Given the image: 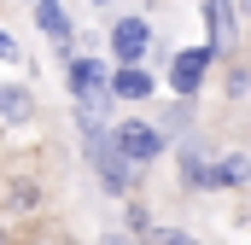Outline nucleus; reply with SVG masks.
<instances>
[{
  "label": "nucleus",
  "mask_w": 251,
  "mask_h": 245,
  "mask_svg": "<svg viewBox=\"0 0 251 245\" xmlns=\"http://www.w3.org/2000/svg\"><path fill=\"white\" fill-rule=\"evenodd\" d=\"M117 152L134 158V164H146V158L158 152V134H152L146 122H123V128H117Z\"/></svg>",
  "instance_id": "1"
},
{
  "label": "nucleus",
  "mask_w": 251,
  "mask_h": 245,
  "mask_svg": "<svg viewBox=\"0 0 251 245\" xmlns=\"http://www.w3.org/2000/svg\"><path fill=\"white\" fill-rule=\"evenodd\" d=\"M204 64H210V47H187V53L176 59V94H193V88H199Z\"/></svg>",
  "instance_id": "2"
},
{
  "label": "nucleus",
  "mask_w": 251,
  "mask_h": 245,
  "mask_svg": "<svg viewBox=\"0 0 251 245\" xmlns=\"http://www.w3.org/2000/svg\"><path fill=\"white\" fill-rule=\"evenodd\" d=\"M111 41H117V59H140V53H146V24H140V18H123Z\"/></svg>",
  "instance_id": "3"
},
{
  "label": "nucleus",
  "mask_w": 251,
  "mask_h": 245,
  "mask_svg": "<svg viewBox=\"0 0 251 245\" xmlns=\"http://www.w3.org/2000/svg\"><path fill=\"white\" fill-rule=\"evenodd\" d=\"M111 94H123V99H146V94H152V82H146L140 70H117V82H111Z\"/></svg>",
  "instance_id": "4"
},
{
  "label": "nucleus",
  "mask_w": 251,
  "mask_h": 245,
  "mask_svg": "<svg viewBox=\"0 0 251 245\" xmlns=\"http://www.w3.org/2000/svg\"><path fill=\"white\" fill-rule=\"evenodd\" d=\"M41 29H47L53 41H64V35H70V24H64V6H59V0H41Z\"/></svg>",
  "instance_id": "5"
},
{
  "label": "nucleus",
  "mask_w": 251,
  "mask_h": 245,
  "mask_svg": "<svg viewBox=\"0 0 251 245\" xmlns=\"http://www.w3.org/2000/svg\"><path fill=\"white\" fill-rule=\"evenodd\" d=\"M0 111L6 117H29V94L24 88H0Z\"/></svg>",
  "instance_id": "6"
},
{
  "label": "nucleus",
  "mask_w": 251,
  "mask_h": 245,
  "mask_svg": "<svg viewBox=\"0 0 251 245\" xmlns=\"http://www.w3.org/2000/svg\"><path fill=\"white\" fill-rule=\"evenodd\" d=\"M210 24H216V47H228L234 24H228V0H210Z\"/></svg>",
  "instance_id": "7"
},
{
  "label": "nucleus",
  "mask_w": 251,
  "mask_h": 245,
  "mask_svg": "<svg viewBox=\"0 0 251 245\" xmlns=\"http://www.w3.org/2000/svg\"><path fill=\"white\" fill-rule=\"evenodd\" d=\"M158 245H193V240H187V234H164Z\"/></svg>",
  "instance_id": "8"
},
{
  "label": "nucleus",
  "mask_w": 251,
  "mask_h": 245,
  "mask_svg": "<svg viewBox=\"0 0 251 245\" xmlns=\"http://www.w3.org/2000/svg\"><path fill=\"white\" fill-rule=\"evenodd\" d=\"M0 53H12V41H6V35H0Z\"/></svg>",
  "instance_id": "9"
},
{
  "label": "nucleus",
  "mask_w": 251,
  "mask_h": 245,
  "mask_svg": "<svg viewBox=\"0 0 251 245\" xmlns=\"http://www.w3.org/2000/svg\"><path fill=\"white\" fill-rule=\"evenodd\" d=\"M105 245H134V240H105Z\"/></svg>",
  "instance_id": "10"
}]
</instances>
